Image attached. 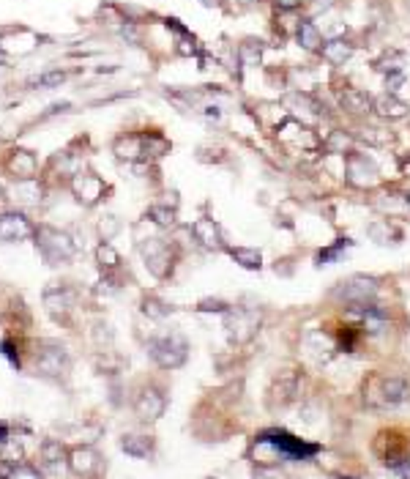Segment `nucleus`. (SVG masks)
I'll return each mask as SVG.
<instances>
[{
	"label": "nucleus",
	"instance_id": "nucleus-1",
	"mask_svg": "<svg viewBox=\"0 0 410 479\" xmlns=\"http://www.w3.org/2000/svg\"><path fill=\"white\" fill-rule=\"evenodd\" d=\"M254 444L268 446L276 458H285V460H309V458H315L320 452V444H306L303 438H296L293 433H287L282 427L263 430Z\"/></svg>",
	"mask_w": 410,
	"mask_h": 479
},
{
	"label": "nucleus",
	"instance_id": "nucleus-2",
	"mask_svg": "<svg viewBox=\"0 0 410 479\" xmlns=\"http://www.w3.org/2000/svg\"><path fill=\"white\" fill-rule=\"evenodd\" d=\"M36 247H38V255L50 263V266H58V263H66V260H72L77 247H74L72 236L63 231H55L50 225H41L36 228Z\"/></svg>",
	"mask_w": 410,
	"mask_h": 479
},
{
	"label": "nucleus",
	"instance_id": "nucleus-3",
	"mask_svg": "<svg viewBox=\"0 0 410 479\" xmlns=\"http://www.w3.org/2000/svg\"><path fill=\"white\" fill-rule=\"evenodd\" d=\"M148 354L164 370H178L180 364L189 359V342L180 335H164V337H156L148 342Z\"/></svg>",
	"mask_w": 410,
	"mask_h": 479
},
{
	"label": "nucleus",
	"instance_id": "nucleus-4",
	"mask_svg": "<svg viewBox=\"0 0 410 479\" xmlns=\"http://www.w3.org/2000/svg\"><path fill=\"white\" fill-rule=\"evenodd\" d=\"M377 293V280L374 277H367V274H353L347 280L334 288V299L345 302L347 307L350 304H364V302H372V296Z\"/></svg>",
	"mask_w": 410,
	"mask_h": 479
},
{
	"label": "nucleus",
	"instance_id": "nucleus-5",
	"mask_svg": "<svg viewBox=\"0 0 410 479\" xmlns=\"http://www.w3.org/2000/svg\"><path fill=\"white\" fill-rule=\"evenodd\" d=\"M69 354L60 345H41L36 351V373L44 378H63L69 373Z\"/></svg>",
	"mask_w": 410,
	"mask_h": 479
},
{
	"label": "nucleus",
	"instance_id": "nucleus-6",
	"mask_svg": "<svg viewBox=\"0 0 410 479\" xmlns=\"http://www.w3.org/2000/svg\"><path fill=\"white\" fill-rule=\"evenodd\" d=\"M225 326H227V335H230L232 342H247L252 339V335L257 332V326H260V315L257 312H252V310H227L225 312Z\"/></svg>",
	"mask_w": 410,
	"mask_h": 479
},
{
	"label": "nucleus",
	"instance_id": "nucleus-7",
	"mask_svg": "<svg viewBox=\"0 0 410 479\" xmlns=\"http://www.w3.org/2000/svg\"><path fill=\"white\" fill-rule=\"evenodd\" d=\"M372 386H377V391L367 389V400H372L374 394H377V403L374 406H399V403H405L408 400V384L402 381V378H372Z\"/></svg>",
	"mask_w": 410,
	"mask_h": 479
},
{
	"label": "nucleus",
	"instance_id": "nucleus-8",
	"mask_svg": "<svg viewBox=\"0 0 410 479\" xmlns=\"http://www.w3.org/2000/svg\"><path fill=\"white\" fill-rule=\"evenodd\" d=\"M134 411H137V416L143 419V422H156L164 416V411H167V397H164V391L159 386H145L140 394H137V400H134Z\"/></svg>",
	"mask_w": 410,
	"mask_h": 479
},
{
	"label": "nucleus",
	"instance_id": "nucleus-9",
	"mask_svg": "<svg viewBox=\"0 0 410 479\" xmlns=\"http://www.w3.org/2000/svg\"><path fill=\"white\" fill-rule=\"evenodd\" d=\"M36 233V228L31 225V219L25 214L19 211H6L0 216V241L6 244H17V241H25Z\"/></svg>",
	"mask_w": 410,
	"mask_h": 479
},
{
	"label": "nucleus",
	"instance_id": "nucleus-10",
	"mask_svg": "<svg viewBox=\"0 0 410 479\" xmlns=\"http://www.w3.org/2000/svg\"><path fill=\"white\" fill-rule=\"evenodd\" d=\"M72 192L82 206H96L104 197L107 186H104L102 178L93 176V173H77L72 181Z\"/></svg>",
	"mask_w": 410,
	"mask_h": 479
},
{
	"label": "nucleus",
	"instance_id": "nucleus-11",
	"mask_svg": "<svg viewBox=\"0 0 410 479\" xmlns=\"http://www.w3.org/2000/svg\"><path fill=\"white\" fill-rule=\"evenodd\" d=\"M347 181L353 186H372L377 181V167L372 159H367L364 154L347 151Z\"/></svg>",
	"mask_w": 410,
	"mask_h": 479
},
{
	"label": "nucleus",
	"instance_id": "nucleus-12",
	"mask_svg": "<svg viewBox=\"0 0 410 479\" xmlns=\"http://www.w3.org/2000/svg\"><path fill=\"white\" fill-rule=\"evenodd\" d=\"M145 266L153 271V277H167L173 268V252L161 238H151V244L143 247Z\"/></svg>",
	"mask_w": 410,
	"mask_h": 479
},
{
	"label": "nucleus",
	"instance_id": "nucleus-13",
	"mask_svg": "<svg viewBox=\"0 0 410 479\" xmlns=\"http://www.w3.org/2000/svg\"><path fill=\"white\" fill-rule=\"evenodd\" d=\"M192 236H195V241L200 247L214 249V252L225 249V233H222V228L216 225L214 219H208V216L192 222Z\"/></svg>",
	"mask_w": 410,
	"mask_h": 479
},
{
	"label": "nucleus",
	"instance_id": "nucleus-14",
	"mask_svg": "<svg viewBox=\"0 0 410 479\" xmlns=\"http://www.w3.org/2000/svg\"><path fill=\"white\" fill-rule=\"evenodd\" d=\"M69 468H72L77 477H93L99 468H102V460H99V455H96V449H90V446H74L72 452H69Z\"/></svg>",
	"mask_w": 410,
	"mask_h": 479
},
{
	"label": "nucleus",
	"instance_id": "nucleus-15",
	"mask_svg": "<svg viewBox=\"0 0 410 479\" xmlns=\"http://www.w3.org/2000/svg\"><path fill=\"white\" fill-rule=\"evenodd\" d=\"M372 112H377V115L386 118V121H399V118L408 115L410 107H408V102H402L396 93H383V96L374 99Z\"/></svg>",
	"mask_w": 410,
	"mask_h": 479
},
{
	"label": "nucleus",
	"instance_id": "nucleus-16",
	"mask_svg": "<svg viewBox=\"0 0 410 479\" xmlns=\"http://www.w3.org/2000/svg\"><path fill=\"white\" fill-rule=\"evenodd\" d=\"M339 105H342V110H347V112H353V115H367V112H372L374 99L367 90L342 88L339 90Z\"/></svg>",
	"mask_w": 410,
	"mask_h": 479
},
{
	"label": "nucleus",
	"instance_id": "nucleus-17",
	"mask_svg": "<svg viewBox=\"0 0 410 479\" xmlns=\"http://www.w3.org/2000/svg\"><path fill=\"white\" fill-rule=\"evenodd\" d=\"M112 151H115L118 159H126V162L145 159V135H124V137L115 140Z\"/></svg>",
	"mask_w": 410,
	"mask_h": 479
},
{
	"label": "nucleus",
	"instance_id": "nucleus-18",
	"mask_svg": "<svg viewBox=\"0 0 410 479\" xmlns=\"http://www.w3.org/2000/svg\"><path fill=\"white\" fill-rule=\"evenodd\" d=\"M44 304H47V310L53 312L55 318H66L69 310L74 307V293L69 288H50L44 293Z\"/></svg>",
	"mask_w": 410,
	"mask_h": 479
},
{
	"label": "nucleus",
	"instance_id": "nucleus-19",
	"mask_svg": "<svg viewBox=\"0 0 410 479\" xmlns=\"http://www.w3.org/2000/svg\"><path fill=\"white\" fill-rule=\"evenodd\" d=\"M296 38H298V44H301L303 50H309V53H320L323 50V33L318 31V25L312 22V19H298V25H296Z\"/></svg>",
	"mask_w": 410,
	"mask_h": 479
},
{
	"label": "nucleus",
	"instance_id": "nucleus-20",
	"mask_svg": "<svg viewBox=\"0 0 410 479\" xmlns=\"http://www.w3.org/2000/svg\"><path fill=\"white\" fill-rule=\"evenodd\" d=\"M36 167H38V162L31 151H14L11 159H9V170H11L14 178H19V181H31V178L36 176Z\"/></svg>",
	"mask_w": 410,
	"mask_h": 479
},
{
	"label": "nucleus",
	"instance_id": "nucleus-21",
	"mask_svg": "<svg viewBox=\"0 0 410 479\" xmlns=\"http://www.w3.org/2000/svg\"><path fill=\"white\" fill-rule=\"evenodd\" d=\"M121 449H124L126 455L143 460V458H148V455L153 452V438H151V436H140V433H129V436H124V441H121Z\"/></svg>",
	"mask_w": 410,
	"mask_h": 479
},
{
	"label": "nucleus",
	"instance_id": "nucleus-22",
	"mask_svg": "<svg viewBox=\"0 0 410 479\" xmlns=\"http://www.w3.org/2000/svg\"><path fill=\"white\" fill-rule=\"evenodd\" d=\"M323 58L331 63V66H342L350 55H353V44L347 41V38H331V41H325L323 44Z\"/></svg>",
	"mask_w": 410,
	"mask_h": 479
},
{
	"label": "nucleus",
	"instance_id": "nucleus-23",
	"mask_svg": "<svg viewBox=\"0 0 410 479\" xmlns=\"http://www.w3.org/2000/svg\"><path fill=\"white\" fill-rule=\"evenodd\" d=\"M230 258L238 263L241 268H247V271H260L263 268V255H260V249L254 247H230Z\"/></svg>",
	"mask_w": 410,
	"mask_h": 479
},
{
	"label": "nucleus",
	"instance_id": "nucleus-24",
	"mask_svg": "<svg viewBox=\"0 0 410 479\" xmlns=\"http://www.w3.org/2000/svg\"><path fill=\"white\" fill-rule=\"evenodd\" d=\"M164 22H167V28H170L173 33L178 36V53L180 55H200V44H197V38L189 33L183 25H180L178 19L170 17V19H164Z\"/></svg>",
	"mask_w": 410,
	"mask_h": 479
},
{
	"label": "nucleus",
	"instance_id": "nucleus-25",
	"mask_svg": "<svg viewBox=\"0 0 410 479\" xmlns=\"http://www.w3.org/2000/svg\"><path fill=\"white\" fill-rule=\"evenodd\" d=\"M41 458H44V463H47V465L58 468V465L63 463V458H69V455H66V449H63V444H60V441L50 438V441H44V444H41Z\"/></svg>",
	"mask_w": 410,
	"mask_h": 479
},
{
	"label": "nucleus",
	"instance_id": "nucleus-26",
	"mask_svg": "<svg viewBox=\"0 0 410 479\" xmlns=\"http://www.w3.org/2000/svg\"><path fill=\"white\" fill-rule=\"evenodd\" d=\"M145 135V157H161L170 151V142L161 137L159 132H143Z\"/></svg>",
	"mask_w": 410,
	"mask_h": 479
},
{
	"label": "nucleus",
	"instance_id": "nucleus-27",
	"mask_svg": "<svg viewBox=\"0 0 410 479\" xmlns=\"http://www.w3.org/2000/svg\"><path fill=\"white\" fill-rule=\"evenodd\" d=\"M145 219L156 222L159 228H170V225H176V209H167V206H151L148 214H145Z\"/></svg>",
	"mask_w": 410,
	"mask_h": 479
},
{
	"label": "nucleus",
	"instance_id": "nucleus-28",
	"mask_svg": "<svg viewBox=\"0 0 410 479\" xmlns=\"http://www.w3.org/2000/svg\"><path fill=\"white\" fill-rule=\"evenodd\" d=\"M96 260H99V266L102 268H118L121 266V255L112 249V244H102V247L96 249Z\"/></svg>",
	"mask_w": 410,
	"mask_h": 479
},
{
	"label": "nucleus",
	"instance_id": "nucleus-29",
	"mask_svg": "<svg viewBox=\"0 0 410 479\" xmlns=\"http://www.w3.org/2000/svg\"><path fill=\"white\" fill-rule=\"evenodd\" d=\"M241 60L247 63V66H257L260 63V58H263V44L260 41H247V44H241Z\"/></svg>",
	"mask_w": 410,
	"mask_h": 479
},
{
	"label": "nucleus",
	"instance_id": "nucleus-30",
	"mask_svg": "<svg viewBox=\"0 0 410 479\" xmlns=\"http://www.w3.org/2000/svg\"><path fill=\"white\" fill-rule=\"evenodd\" d=\"M350 244H353L350 238H339L337 244H331V247L320 249V252L315 255V260H318L320 266H323V263H331V260H337V258H339V252H342L345 247H350Z\"/></svg>",
	"mask_w": 410,
	"mask_h": 479
},
{
	"label": "nucleus",
	"instance_id": "nucleus-31",
	"mask_svg": "<svg viewBox=\"0 0 410 479\" xmlns=\"http://www.w3.org/2000/svg\"><path fill=\"white\" fill-rule=\"evenodd\" d=\"M374 69L386 71V74L402 71V55H399V53H386L383 58H377V60H374Z\"/></svg>",
	"mask_w": 410,
	"mask_h": 479
},
{
	"label": "nucleus",
	"instance_id": "nucleus-32",
	"mask_svg": "<svg viewBox=\"0 0 410 479\" xmlns=\"http://www.w3.org/2000/svg\"><path fill=\"white\" fill-rule=\"evenodd\" d=\"M143 312L145 315H151V318L161 320L170 315V307H167L164 302H159V299H153V296H148V299L143 302Z\"/></svg>",
	"mask_w": 410,
	"mask_h": 479
},
{
	"label": "nucleus",
	"instance_id": "nucleus-33",
	"mask_svg": "<svg viewBox=\"0 0 410 479\" xmlns=\"http://www.w3.org/2000/svg\"><path fill=\"white\" fill-rule=\"evenodd\" d=\"M63 80H66L63 71H47V74H38L36 80H31V85H33V88H55V85H60Z\"/></svg>",
	"mask_w": 410,
	"mask_h": 479
},
{
	"label": "nucleus",
	"instance_id": "nucleus-34",
	"mask_svg": "<svg viewBox=\"0 0 410 479\" xmlns=\"http://www.w3.org/2000/svg\"><path fill=\"white\" fill-rule=\"evenodd\" d=\"M6 479H44L38 474V468L33 465H25V463H14L11 465V471H9V477Z\"/></svg>",
	"mask_w": 410,
	"mask_h": 479
},
{
	"label": "nucleus",
	"instance_id": "nucleus-35",
	"mask_svg": "<svg viewBox=\"0 0 410 479\" xmlns=\"http://www.w3.org/2000/svg\"><path fill=\"white\" fill-rule=\"evenodd\" d=\"M369 236H372L377 244H389V238H392V231H389V225L386 222H374V225H369Z\"/></svg>",
	"mask_w": 410,
	"mask_h": 479
},
{
	"label": "nucleus",
	"instance_id": "nucleus-36",
	"mask_svg": "<svg viewBox=\"0 0 410 479\" xmlns=\"http://www.w3.org/2000/svg\"><path fill=\"white\" fill-rule=\"evenodd\" d=\"M197 310H203V312H222V315H225V312L230 310V304L222 302V299H203Z\"/></svg>",
	"mask_w": 410,
	"mask_h": 479
},
{
	"label": "nucleus",
	"instance_id": "nucleus-37",
	"mask_svg": "<svg viewBox=\"0 0 410 479\" xmlns=\"http://www.w3.org/2000/svg\"><path fill=\"white\" fill-rule=\"evenodd\" d=\"M405 83V74L402 71H394V74H386V93H396V88Z\"/></svg>",
	"mask_w": 410,
	"mask_h": 479
},
{
	"label": "nucleus",
	"instance_id": "nucleus-38",
	"mask_svg": "<svg viewBox=\"0 0 410 479\" xmlns=\"http://www.w3.org/2000/svg\"><path fill=\"white\" fill-rule=\"evenodd\" d=\"M325 148H331V151H342V154H345V148H347V137H345V132H337L331 140L325 142Z\"/></svg>",
	"mask_w": 410,
	"mask_h": 479
},
{
	"label": "nucleus",
	"instance_id": "nucleus-39",
	"mask_svg": "<svg viewBox=\"0 0 410 479\" xmlns=\"http://www.w3.org/2000/svg\"><path fill=\"white\" fill-rule=\"evenodd\" d=\"M3 354L9 356V362L17 367V364H19V354H14V345H11L9 339H3Z\"/></svg>",
	"mask_w": 410,
	"mask_h": 479
},
{
	"label": "nucleus",
	"instance_id": "nucleus-40",
	"mask_svg": "<svg viewBox=\"0 0 410 479\" xmlns=\"http://www.w3.org/2000/svg\"><path fill=\"white\" fill-rule=\"evenodd\" d=\"M9 438H11V436H9V425H6V422H0V452L9 446Z\"/></svg>",
	"mask_w": 410,
	"mask_h": 479
},
{
	"label": "nucleus",
	"instance_id": "nucleus-41",
	"mask_svg": "<svg viewBox=\"0 0 410 479\" xmlns=\"http://www.w3.org/2000/svg\"><path fill=\"white\" fill-rule=\"evenodd\" d=\"M331 479H358V477H350V474H334Z\"/></svg>",
	"mask_w": 410,
	"mask_h": 479
},
{
	"label": "nucleus",
	"instance_id": "nucleus-42",
	"mask_svg": "<svg viewBox=\"0 0 410 479\" xmlns=\"http://www.w3.org/2000/svg\"><path fill=\"white\" fill-rule=\"evenodd\" d=\"M244 6H254V3H260V0H241Z\"/></svg>",
	"mask_w": 410,
	"mask_h": 479
},
{
	"label": "nucleus",
	"instance_id": "nucleus-43",
	"mask_svg": "<svg viewBox=\"0 0 410 479\" xmlns=\"http://www.w3.org/2000/svg\"><path fill=\"white\" fill-rule=\"evenodd\" d=\"M405 200H408V206H410V195H408V197H405Z\"/></svg>",
	"mask_w": 410,
	"mask_h": 479
},
{
	"label": "nucleus",
	"instance_id": "nucleus-44",
	"mask_svg": "<svg viewBox=\"0 0 410 479\" xmlns=\"http://www.w3.org/2000/svg\"><path fill=\"white\" fill-rule=\"evenodd\" d=\"M408 9H410V0H408Z\"/></svg>",
	"mask_w": 410,
	"mask_h": 479
}]
</instances>
